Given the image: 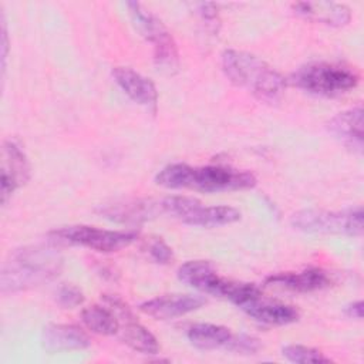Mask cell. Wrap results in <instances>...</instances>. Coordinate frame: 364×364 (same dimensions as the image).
I'll list each match as a JSON object with an SVG mask.
<instances>
[{"instance_id": "cell-1", "label": "cell", "mask_w": 364, "mask_h": 364, "mask_svg": "<svg viewBox=\"0 0 364 364\" xmlns=\"http://www.w3.org/2000/svg\"><path fill=\"white\" fill-rule=\"evenodd\" d=\"M155 181L164 188H183L206 193L249 189L256 185V178L249 171L216 165L191 166L188 164H171L162 168Z\"/></svg>"}, {"instance_id": "cell-2", "label": "cell", "mask_w": 364, "mask_h": 364, "mask_svg": "<svg viewBox=\"0 0 364 364\" xmlns=\"http://www.w3.org/2000/svg\"><path fill=\"white\" fill-rule=\"evenodd\" d=\"M61 256L54 249L33 246L16 250L1 270V291H18L40 286L58 276Z\"/></svg>"}, {"instance_id": "cell-3", "label": "cell", "mask_w": 364, "mask_h": 364, "mask_svg": "<svg viewBox=\"0 0 364 364\" xmlns=\"http://www.w3.org/2000/svg\"><path fill=\"white\" fill-rule=\"evenodd\" d=\"M222 70L233 84L260 100H276L286 88V80L279 71L257 55L246 51L225 50Z\"/></svg>"}, {"instance_id": "cell-4", "label": "cell", "mask_w": 364, "mask_h": 364, "mask_svg": "<svg viewBox=\"0 0 364 364\" xmlns=\"http://www.w3.org/2000/svg\"><path fill=\"white\" fill-rule=\"evenodd\" d=\"M178 277L193 289L206 294L225 297L237 307L262 294L260 289L253 283L235 282L219 276L215 267L205 260H189L183 263L178 269Z\"/></svg>"}, {"instance_id": "cell-5", "label": "cell", "mask_w": 364, "mask_h": 364, "mask_svg": "<svg viewBox=\"0 0 364 364\" xmlns=\"http://www.w3.org/2000/svg\"><path fill=\"white\" fill-rule=\"evenodd\" d=\"M291 82L316 95L334 97L355 88L358 75L354 70L333 63H310L296 70Z\"/></svg>"}, {"instance_id": "cell-6", "label": "cell", "mask_w": 364, "mask_h": 364, "mask_svg": "<svg viewBox=\"0 0 364 364\" xmlns=\"http://www.w3.org/2000/svg\"><path fill=\"white\" fill-rule=\"evenodd\" d=\"M127 7L141 36L152 44L154 60L158 68L166 74H175L179 68V54L169 30L142 4L128 1Z\"/></svg>"}, {"instance_id": "cell-7", "label": "cell", "mask_w": 364, "mask_h": 364, "mask_svg": "<svg viewBox=\"0 0 364 364\" xmlns=\"http://www.w3.org/2000/svg\"><path fill=\"white\" fill-rule=\"evenodd\" d=\"M363 219L364 215L360 206L340 212L303 209L291 215L290 223L294 229L306 233L358 236L363 233Z\"/></svg>"}, {"instance_id": "cell-8", "label": "cell", "mask_w": 364, "mask_h": 364, "mask_svg": "<svg viewBox=\"0 0 364 364\" xmlns=\"http://www.w3.org/2000/svg\"><path fill=\"white\" fill-rule=\"evenodd\" d=\"M50 237L55 242L84 246L97 252L111 253L128 247L138 239L136 230H107L95 226L74 225L54 229Z\"/></svg>"}, {"instance_id": "cell-9", "label": "cell", "mask_w": 364, "mask_h": 364, "mask_svg": "<svg viewBox=\"0 0 364 364\" xmlns=\"http://www.w3.org/2000/svg\"><path fill=\"white\" fill-rule=\"evenodd\" d=\"M102 300L118 317L119 328L117 336L122 343L142 354H156L159 351V344L155 336L136 320L127 303L115 294H104Z\"/></svg>"}, {"instance_id": "cell-10", "label": "cell", "mask_w": 364, "mask_h": 364, "mask_svg": "<svg viewBox=\"0 0 364 364\" xmlns=\"http://www.w3.org/2000/svg\"><path fill=\"white\" fill-rule=\"evenodd\" d=\"M30 178V165L23 149L13 141H4L1 148V203L23 186Z\"/></svg>"}, {"instance_id": "cell-11", "label": "cell", "mask_w": 364, "mask_h": 364, "mask_svg": "<svg viewBox=\"0 0 364 364\" xmlns=\"http://www.w3.org/2000/svg\"><path fill=\"white\" fill-rule=\"evenodd\" d=\"M205 303L206 299L198 294H165L144 301L139 310L156 320H169L195 311Z\"/></svg>"}, {"instance_id": "cell-12", "label": "cell", "mask_w": 364, "mask_h": 364, "mask_svg": "<svg viewBox=\"0 0 364 364\" xmlns=\"http://www.w3.org/2000/svg\"><path fill=\"white\" fill-rule=\"evenodd\" d=\"M112 77L134 102L145 107L151 112H156L158 92L149 78L128 67H115L112 70Z\"/></svg>"}, {"instance_id": "cell-13", "label": "cell", "mask_w": 364, "mask_h": 364, "mask_svg": "<svg viewBox=\"0 0 364 364\" xmlns=\"http://www.w3.org/2000/svg\"><path fill=\"white\" fill-rule=\"evenodd\" d=\"M240 309L256 321L270 326H286L299 320V311L293 306L263 299L262 294L249 300Z\"/></svg>"}, {"instance_id": "cell-14", "label": "cell", "mask_w": 364, "mask_h": 364, "mask_svg": "<svg viewBox=\"0 0 364 364\" xmlns=\"http://www.w3.org/2000/svg\"><path fill=\"white\" fill-rule=\"evenodd\" d=\"M90 344V337L71 324H48L41 334V346L48 353L84 350Z\"/></svg>"}, {"instance_id": "cell-15", "label": "cell", "mask_w": 364, "mask_h": 364, "mask_svg": "<svg viewBox=\"0 0 364 364\" xmlns=\"http://www.w3.org/2000/svg\"><path fill=\"white\" fill-rule=\"evenodd\" d=\"M331 280L328 274L321 269H307L303 272H284L276 273L266 279V284L270 287L284 289L290 291L307 293L321 290L330 286Z\"/></svg>"}, {"instance_id": "cell-16", "label": "cell", "mask_w": 364, "mask_h": 364, "mask_svg": "<svg viewBox=\"0 0 364 364\" xmlns=\"http://www.w3.org/2000/svg\"><path fill=\"white\" fill-rule=\"evenodd\" d=\"M327 127L343 145L357 152L363 151V108L360 105L337 114Z\"/></svg>"}, {"instance_id": "cell-17", "label": "cell", "mask_w": 364, "mask_h": 364, "mask_svg": "<svg viewBox=\"0 0 364 364\" xmlns=\"http://www.w3.org/2000/svg\"><path fill=\"white\" fill-rule=\"evenodd\" d=\"M294 13L331 27H343L351 20V11L347 6L333 1H300L293 4Z\"/></svg>"}, {"instance_id": "cell-18", "label": "cell", "mask_w": 364, "mask_h": 364, "mask_svg": "<svg viewBox=\"0 0 364 364\" xmlns=\"http://www.w3.org/2000/svg\"><path fill=\"white\" fill-rule=\"evenodd\" d=\"M240 219V212L232 206H203L198 199H193L186 212L179 220L193 226L216 228L235 223Z\"/></svg>"}, {"instance_id": "cell-19", "label": "cell", "mask_w": 364, "mask_h": 364, "mask_svg": "<svg viewBox=\"0 0 364 364\" xmlns=\"http://www.w3.org/2000/svg\"><path fill=\"white\" fill-rule=\"evenodd\" d=\"M188 340L192 346L200 350H218L225 348L235 351L237 334H233L228 327L212 324V323H199L193 324L188 330Z\"/></svg>"}, {"instance_id": "cell-20", "label": "cell", "mask_w": 364, "mask_h": 364, "mask_svg": "<svg viewBox=\"0 0 364 364\" xmlns=\"http://www.w3.org/2000/svg\"><path fill=\"white\" fill-rule=\"evenodd\" d=\"M107 218L118 222H141L148 220L158 213H162L161 200H132L125 203H115L108 205L107 208L101 209Z\"/></svg>"}, {"instance_id": "cell-21", "label": "cell", "mask_w": 364, "mask_h": 364, "mask_svg": "<svg viewBox=\"0 0 364 364\" xmlns=\"http://www.w3.org/2000/svg\"><path fill=\"white\" fill-rule=\"evenodd\" d=\"M81 320L88 330L102 336H117L119 328V321L115 313L107 306H90L82 310Z\"/></svg>"}, {"instance_id": "cell-22", "label": "cell", "mask_w": 364, "mask_h": 364, "mask_svg": "<svg viewBox=\"0 0 364 364\" xmlns=\"http://www.w3.org/2000/svg\"><path fill=\"white\" fill-rule=\"evenodd\" d=\"M282 354L284 358H287L291 363L299 364H317V363H330V358L326 357L321 351L300 346V344H290L283 347Z\"/></svg>"}, {"instance_id": "cell-23", "label": "cell", "mask_w": 364, "mask_h": 364, "mask_svg": "<svg viewBox=\"0 0 364 364\" xmlns=\"http://www.w3.org/2000/svg\"><path fill=\"white\" fill-rule=\"evenodd\" d=\"M57 301L65 309H73L84 301V294L77 286L64 284L57 291Z\"/></svg>"}, {"instance_id": "cell-24", "label": "cell", "mask_w": 364, "mask_h": 364, "mask_svg": "<svg viewBox=\"0 0 364 364\" xmlns=\"http://www.w3.org/2000/svg\"><path fill=\"white\" fill-rule=\"evenodd\" d=\"M148 255L154 262L161 263V264L171 262L173 257L172 249L159 237H156L148 243Z\"/></svg>"}, {"instance_id": "cell-25", "label": "cell", "mask_w": 364, "mask_h": 364, "mask_svg": "<svg viewBox=\"0 0 364 364\" xmlns=\"http://www.w3.org/2000/svg\"><path fill=\"white\" fill-rule=\"evenodd\" d=\"M196 7H199V14L202 16L203 20L210 23L218 18V10L213 3H199V4H196Z\"/></svg>"}, {"instance_id": "cell-26", "label": "cell", "mask_w": 364, "mask_h": 364, "mask_svg": "<svg viewBox=\"0 0 364 364\" xmlns=\"http://www.w3.org/2000/svg\"><path fill=\"white\" fill-rule=\"evenodd\" d=\"M346 314L348 317H353V318H357V320H361L363 318V303L358 300V301H354L351 303L350 306H347L346 309Z\"/></svg>"}, {"instance_id": "cell-27", "label": "cell", "mask_w": 364, "mask_h": 364, "mask_svg": "<svg viewBox=\"0 0 364 364\" xmlns=\"http://www.w3.org/2000/svg\"><path fill=\"white\" fill-rule=\"evenodd\" d=\"M1 40H3V55H1V60H3V70H4V65H6V58H7V31H6V24L3 21V34H1Z\"/></svg>"}]
</instances>
